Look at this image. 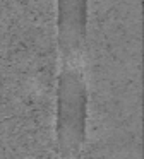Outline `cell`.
I'll return each mask as SVG.
<instances>
[{
  "mask_svg": "<svg viewBox=\"0 0 144 159\" xmlns=\"http://www.w3.org/2000/svg\"><path fill=\"white\" fill-rule=\"evenodd\" d=\"M58 159H82L88 137L86 65L60 63L55 110Z\"/></svg>",
  "mask_w": 144,
  "mask_h": 159,
  "instance_id": "obj_1",
  "label": "cell"
},
{
  "mask_svg": "<svg viewBox=\"0 0 144 159\" xmlns=\"http://www.w3.org/2000/svg\"><path fill=\"white\" fill-rule=\"evenodd\" d=\"M57 36L60 63L86 65L88 0H57Z\"/></svg>",
  "mask_w": 144,
  "mask_h": 159,
  "instance_id": "obj_2",
  "label": "cell"
}]
</instances>
